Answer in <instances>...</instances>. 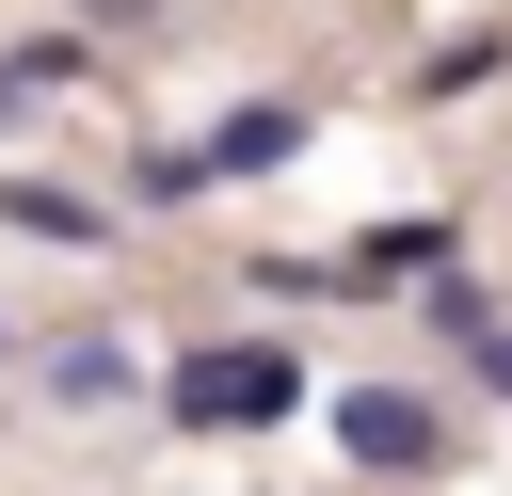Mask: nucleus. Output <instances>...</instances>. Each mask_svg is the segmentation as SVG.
I'll return each instance as SVG.
<instances>
[{
  "label": "nucleus",
  "instance_id": "obj_4",
  "mask_svg": "<svg viewBox=\"0 0 512 496\" xmlns=\"http://www.w3.org/2000/svg\"><path fill=\"white\" fill-rule=\"evenodd\" d=\"M0 224H16V240H64V256L96 240V208H80L64 176H0Z\"/></svg>",
  "mask_w": 512,
  "mask_h": 496
},
{
  "label": "nucleus",
  "instance_id": "obj_6",
  "mask_svg": "<svg viewBox=\"0 0 512 496\" xmlns=\"http://www.w3.org/2000/svg\"><path fill=\"white\" fill-rule=\"evenodd\" d=\"M480 384H496V400H512V336H480Z\"/></svg>",
  "mask_w": 512,
  "mask_h": 496
},
{
  "label": "nucleus",
  "instance_id": "obj_2",
  "mask_svg": "<svg viewBox=\"0 0 512 496\" xmlns=\"http://www.w3.org/2000/svg\"><path fill=\"white\" fill-rule=\"evenodd\" d=\"M336 448L384 464V480H416V464H432V416H416L400 384H368V400H336Z\"/></svg>",
  "mask_w": 512,
  "mask_h": 496
},
{
  "label": "nucleus",
  "instance_id": "obj_1",
  "mask_svg": "<svg viewBox=\"0 0 512 496\" xmlns=\"http://www.w3.org/2000/svg\"><path fill=\"white\" fill-rule=\"evenodd\" d=\"M288 400H304V368H288V352H256V336L176 368V416H192V432H256V416H288Z\"/></svg>",
  "mask_w": 512,
  "mask_h": 496
},
{
  "label": "nucleus",
  "instance_id": "obj_5",
  "mask_svg": "<svg viewBox=\"0 0 512 496\" xmlns=\"http://www.w3.org/2000/svg\"><path fill=\"white\" fill-rule=\"evenodd\" d=\"M48 400H64V416H96V400H128V352H112V336H80V352L48 368Z\"/></svg>",
  "mask_w": 512,
  "mask_h": 496
},
{
  "label": "nucleus",
  "instance_id": "obj_3",
  "mask_svg": "<svg viewBox=\"0 0 512 496\" xmlns=\"http://www.w3.org/2000/svg\"><path fill=\"white\" fill-rule=\"evenodd\" d=\"M288 144H304V112H288V96H256L240 128H208V144H192V192H208V176H272Z\"/></svg>",
  "mask_w": 512,
  "mask_h": 496
}]
</instances>
